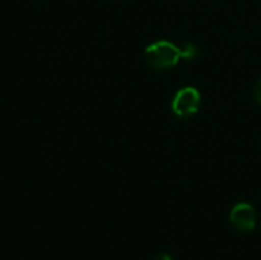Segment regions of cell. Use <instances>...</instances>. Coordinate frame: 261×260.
<instances>
[{
    "label": "cell",
    "mask_w": 261,
    "mask_h": 260,
    "mask_svg": "<svg viewBox=\"0 0 261 260\" xmlns=\"http://www.w3.org/2000/svg\"><path fill=\"white\" fill-rule=\"evenodd\" d=\"M231 224L242 233H251L257 225V213L252 205L246 202L237 204L229 215Z\"/></svg>",
    "instance_id": "3957f363"
},
{
    "label": "cell",
    "mask_w": 261,
    "mask_h": 260,
    "mask_svg": "<svg viewBox=\"0 0 261 260\" xmlns=\"http://www.w3.org/2000/svg\"><path fill=\"white\" fill-rule=\"evenodd\" d=\"M151 260H173V257L168 256V254H158V256H154Z\"/></svg>",
    "instance_id": "5b68a950"
},
{
    "label": "cell",
    "mask_w": 261,
    "mask_h": 260,
    "mask_svg": "<svg viewBox=\"0 0 261 260\" xmlns=\"http://www.w3.org/2000/svg\"><path fill=\"white\" fill-rule=\"evenodd\" d=\"M199 54L193 43H185L177 46L167 40H159L145 48V60L154 69H170L174 67L180 58L193 60Z\"/></svg>",
    "instance_id": "6da1fadb"
},
{
    "label": "cell",
    "mask_w": 261,
    "mask_h": 260,
    "mask_svg": "<svg viewBox=\"0 0 261 260\" xmlns=\"http://www.w3.org/2000/svg\"><path fill=\"white\" fill-rule=\"evenodd\" d=\"M200 107V93L196 87H184L180 89L171 103L173 112L180 118H188L197 113Z\"/></svg>",
    "instance_id": "7a4b0ae2"
},
{
    "label": "cell",
    "mask_w": 261,
    "mask_h": 260,
    "mask_svg": "<svg viewBox=\"0 0 261 260\" xmlns=\"http://www.w3.org/2000/svg\"><path fill=\"white\" fill-rule=\"evenodd\" d=\"M254 97H255L257 103H258V104H261V77L258 78L257 84H255V89H254Z\"/></svg>",
    "instance_id": "277c9868"
}]
</instances>
